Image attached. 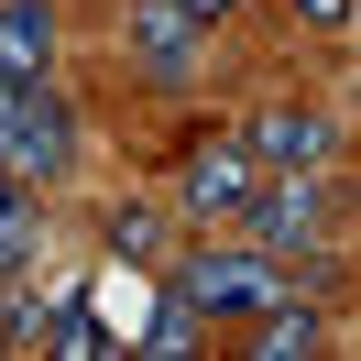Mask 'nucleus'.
<instances>
[{
  "instance_id": "nucleus-1",
  "label": "nucleus",
  "mask_w": 361,
  "mask_h": 361,
  "mask_svg": "<svg viewBox=\"0 0 361 361\" xmlns=\"http://www.w3.org/2000/svg\"><path fill=\"white\" fill-rule=\"evenodd\" d=\"M329 208H339V164H263L241 197V230L252 252H274V263H329Z\"/></svg>"
},
{
  "instance_id": "nucleus-2",
  "label": "nucleus",
  "mask_w": 361,
  "mask_h": 361,
  "mask_svg": "<svg viewBox=\"0 0 361 361\" xmlns=\"http://www.w3.org/2000/svg\"><path fill=\"white\" fill-rule=\"evenodd\" d=\"M66 164H77L66 88H55V77H0V176L44 186V176H66Z\"/></svg>"
},
{
  "instance_id": "nucleus-3",
  "label": "nucleus",
  "mask_w": 361,
  "mask_h": 361,
  "mask_svg": "<svg viewBox=\"0 0 361 361\" xmlns=\"http://www.w3.org/2000/svg\"><path fill=\"white\" fill-rule=\"evenodd\" d=\"M176 285L197 295V317L219 329V317H263V307H285L295 274L274 263V252H219V241H197V252L176 263Z\"/></svg>"
},
{
  "instance_id": "nucleus-4",
  "label": "nucleus",
  "mask_w": 361,
  "mask_h": 361,
  "mask_svg": "<svg viewBox=\"0 0 361 361\" xmlns=\"http://www.w3.org/2000/svg\"><path fill=\"white\" fill-rule=\"evenodd\" d=\"M121 44H132V66L154 77V88H197L208 77V33L186 23V11H164V0H132V11H121Z\"/></svg>"
},
{
  "instance_id": "nucleus-5",
  "label": "nucleus",
  "mask_w": 361,
  "mask_h": 361,
  "mask_svg": "<svg viewBox=\"0 0 361 361\" xmlns=\"http://www.w3.org/2000/svg\"><path fill=\"white\" fill-rule=\"evenodd\" d=\"M252 176H263V164L241 154V132H219V142H197V154L176 164V219H197V230H219V219H241V197H252Z\"/></svg>"
},
{
  "instance_id": "nucleus-6",
  "label": "nucleus",
  "mask_w": 361,
  "mask_h": 361,
  "mask_svg": "<svg viewBox=\"0 0 361 361\" xmlns=\"http://www.w3.org/2000/svg\"><path fill=\"white\" fill-rule=\"evenodd\" d=\"M241 154L252 164H339V121L307 110V99H263L241 121Z\"/></svg>"
},
{
  "instance_id": "nucleus-7",
  "label": "nucleus",
  "mask_w": 361,
  "mask_h": 361,
  "mask_svg": "<svg viewBox=\"0 0 361 361\" xmlns=\"http://www.w3.org/2000/svg\"><path fill=\"white\" fill-rule=\"evenodd\" d=\"M132 350H142V361H186V350H208V317H197V295H186L176 274L142 295V317H132Z\"/></svg>"
},
{
  "instance_id": "nucleus-8",
  "label": "nucleus",
  "mask_w": 361,
  "mask_h": 361,
  "mask_svg": "<svg viewBox=\"0 0 361 361\" xmlns=\"http://www.w3.org/2000/svg\"><path fill=\"white\" fill-rule=\"evenodd\" d=\"M33 350H44V361H110V350H121V329L88 307V295H55L44 329H33Z\"/></svg>"
},
{
  "instance_id": "nucleus-9",
  "label": "nucleus",
  "mask_w": 361,
  "mask_h": 361,
  "mask_svg": "<svg viewBox=\"0 0 361 361\" xmlns=\"http://www.w3.org/2000/svg\"><path fill=\"white\" fill-rule=\"evenodd\" d=\"M0 77H55V0H0Z\"/></svg>"
},
{
  "instance_id": "nucleus-10",
  "label": "nucleus",
  "mask_w": 361,
  "mask_h": 361,
  "mask_svg": "<svg viewBox=\"0 0 361 361\" xmlns=\"http://www.w3.org/2000/svg\"><path fill=\"white\" fill-rule=\"evenodd\" d=\"M317 350H329V317H317L307 295H285V307L252 317V361H317Z\"/></svg>"
},
{
  "instance_id": "nucleus-11",
  "label": "nucleus",
  "mask_w": 361,
  "mask_h": 361,
  "mask_svg": "<svg viewBox=\"0 0 361 361\" xmlns=\"http://www.w3.org/2000/svg\"><path fill=\"white\" fill-rule=\"evenodd\" d=\"M33 252H44V230H33V186H23V176H0V285H23Z\"/></svg>"
},
{
  "instance_id": "nucleus-12",
  "label": "nucleus",
  "mask_w": 361,
  "mask_h": 361,
  "mask_svg": "<svg viewBox=\"0 0 361 361\" xmlns=\"http://www.w3.org/2000/svg\"><path fill=\"white\" fill-rule=\"evenodd\" d=\"M110 252H121V263H154V252H164V208H121V219H110Z\"/></svg>"
},
{
  "instance_id": "nucleus-13",
  "label": "nucleus",
  "mask_w": 361,
  "mask_h": 361,
  "mask_svg": "<svg viewBox=\"0 0 361 361\" xmlns=\"http://www.w3.org/2000/svg\"><path fill=\"white\" fill-rule=\"evenodd\" d=\"M285 11H295V23H317V33H339V23H350V0H285Z\"/></svg>"
},
{
  "instance_id": "nucleus-14",
  "label": "nucleus",
  "mask_w": 361,
  "mask_h": 361,
  "mask_svg": "<svg viewBox=\"0 0 361 361\" xmlns=\"http://www.w3.org/2000/svg\"><path fill=\"white\" fill-rule=\"evenodd\" d=\"M164 11H186V23H197V33H219L230 11H241V0H164Z\"/></svg>"
},
{
  "instance_id": "nucleus-15",
  "label": "nucleus",
  "mask_w": 361,
  "mask_h": 361,
  "mask_svg": "<svg viewBox=\"0 0 361 361\" xmlns=\"http://www.w3.org/2000/svg\"><path fill=\"white\" fill-rule=\"evenodd\" d=\"M11 350H23V339H11V317H0V361H11Z\"/></svg>"
}]
</instances>
